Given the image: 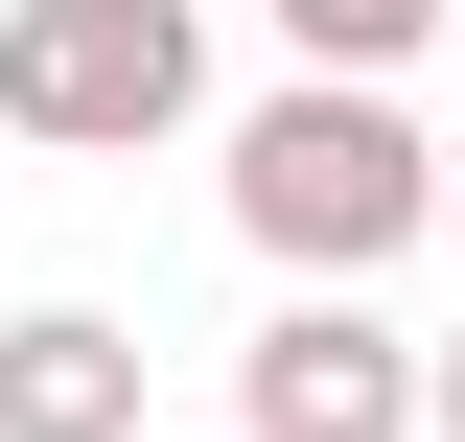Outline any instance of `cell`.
I'll use <instances>...</instances> for the list:
<instances>
[{"label": "cell", "instance_id": "6da1fadb", "mask_svg": "<svg viewBox=\"0 0 465 442\" xmlns=\"http://www.w3.org/2000/svg\"><path fill=\"white\" fill-rule=\"evenodd\" d=\"M232 233L280 279H372L396 233H442V140H419L372 70H302V94L232 116Z\"/></svg>", "mask_w": 465, "mask_h": 442}, {"label": "cell", "instance_id": "7a4b0ae2", "mask_svg": "<svg viewBox=\"0 0 465 442\" xmlns=\"http://www.w3.org/2000/svg\"><path fill=\"white\" fill-rule=\"evenodd\" d=\"M186 94H210V24L186 0H0V140L140 164V140H186Z\"/></svg>", "mask_w": 465, "mask_h": 442}, {"label": "cell", "instance_id": "3957f363", "mask_svg": "<svg viewBox=\"0 0 465 442\" xmlns=\"http://www.w3.org/2000/svg\"><path fill=\"white\" fill-rule=\"evenodd\" d=\"M232 419H256V442H419V349L372 326L349 279H302L280 326L232 349Z\"/></svg>", "mask_w": 465, "mask_h": 442}, {"label": "cell", "instance_id": "277c9868", "mask_svg": "<svg viewBox=\"0 0 465 442\" xmlns=\"http://www.w3.org/2000/svg\"><path fill=\"white\" fill-rule=\"evenodd\" d=\"M0 442H140V326L116 303H24L0 326Z\"/></svg>", "mask_w": 465, "mask_h": 442}, {"label": "cell", "instance_id": "5b68a950", "mask_svg": "<svg viewBox=\"0 0 465 442\" xmlns=\"http://www.w3.org/2000/svg\"><path fill=\"white\" fill-rule=\"evenodd\" d=\"M419 24H465V0H280V47H302V70H396Z\"/></svg>", "mask_w": 465, "mask_h": 442}, {"label": "cell", "instance_id": "8992f818", "mask_svg": "<svg viewBox=\"0 0 465 442\" xmlns=\"http://www.w3.org/2000/svg\"><path fill=\"white\" fill-rule=\"evenodd\" d=\"M419 442H465V349H419Z\"/></svg>", "mask_w": 465, "mask_h": 442}, {"label": "cell", "instance_id": "52a82bcc", "mask_svg": "<svg viewBox=\"0 0 465 442\" xmlns=\"http://www.w3.org/2000/svg\"><path fill=\"white\" fill-rule=\"evenodd\" d=\"M442 233H465V164H442Z\"/></svg>", "mask_w": 465, "mask_h": 442}, {"label": "cell", "instance_id": "ba28073f", "mask_svg": "<svg viewBox=\"0 0 465 442\" xmlns=\"http://www.w3.org/2000/svg\"><path fill=\"white\" fill-rule=\"evenodd\" d=\"M232 442H256V419H232Z\"/></svg>", "mask_w": 465, "mask_h": 442}]
</instances>
